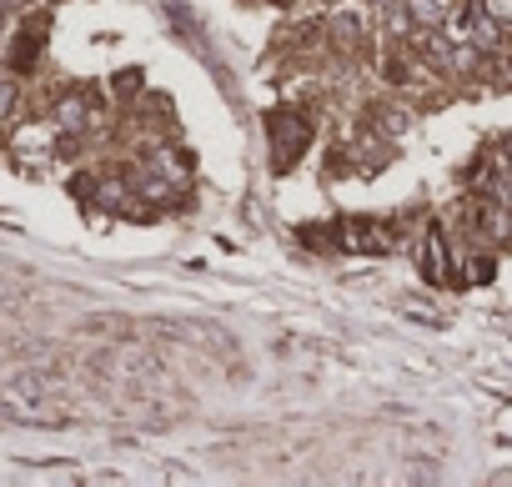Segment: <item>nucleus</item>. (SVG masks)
Instances as JSON below:
<instances>
[{
  "label": "nucleus",
  "mask_w": 512,
  "mask_h": 487,
  "mask_svg": "<svg viewBox=\"0 0 512 487\" xmlns=\"http://www.w3.org/2000/svg\"><path fill=\"white\" fill-rule=\"evenodd\" d=\"M267 136H272V171H282V176H287V171L312 151L317 126H312V116H302V111L282 106V111H267Z\"/></svg>",
  "instance_id": "f257e3e1"
},
{
  "label": "nucleus",
  "mask_w": 512,
  "mask_h": 487,
  "mask_svg": "<svg viewBox=\"0 0 512 487\" xmlns=\"http://www.w3.org/2000/svg\"><path fill=\"white\" fill-rule=\"evenodd\" d=\"M337 231H342V257H352V252L357 257H392L402 247V231L382 216H342Z\"/></svg>",
  "instance_id": "f03ea898"
},
{
  "label": "nucleus",
  "mask_w": 512,
  "mask_h": 487,
  "mask_svg": "<svg viewBox=\"0 0 512 487\" xmlns=\"http://www.w3.org/2000/svg\"><path fill=\"white\" fill-rule=\"evenodd\" d=\"M417 277H422V282H432V287L452 277V252H447V226H437V221H432V226L422 231V241H417Z\"/></svg>",
  "instance_id": "7ed1b4c3"
},
{
  "label": "nucleus",
  "mask_w": 512,
  "mask_h": 487,
  "mask_svg": "<svg viewBox=\"0 0 512 487\" xmlns=\"http://www.w3.org/2000/svg\"><path fill=\"white\" fill-rule=\"evenodd\" d=\"M41 51H46V16H31L16 36H11V51H6V66L16 71V76H26V71H36V61H41Z\"/></svg>",
  "instance_id": "20e7f679"
},
{
  "label": "nucleus",
  "mask_w": 512,
  "mask_h": 487,
  "mask_svg": "<svg viewBox=\"0 0 512 487\" xmlns=\"http://www.w3.org/2000/svg\"><path fill=\"white\" fill-rule=\"evenodd\" d=\"M96 116H101V96H96L91 86H76V91H66V96L56 101L61 131H86V126H96Z\"/></svg>",
  "instance_id": "39448f33"
},
{
  "label": "nucleus",
  "mask_w": 512,
  "mask_h": 487,
  "mask_svg": "<svg viewBox=\"0 0 512 487\" xmlns=\"http://www.w3.org/2000/svg\"><path fill=\"white\" fill-rule=\"evenodd\" d=\"M327 41H332V51L357 56V51L367 46V16H362V11H337V16L327 21Z\"/></svg>",
  "instance_id": "423d86ee"
},
{
  "label": "nucleus",
  "mask_w": 512,
  "mask_h": 487,
  "mask_svg": "<svg viewBox=\"0 0 512 487\" xmlns=\"http://www.w3.org/2000/svg\"><path fill=\"white\" fill-rule=\"evenodd\" d=\"M452 11H457V0H402V21L412 26V31H442L447 21H452Z\"/></svg>",
  "instance_id": "0eeeda50"
},
{
  "label": "nucleus",
  "mask_w": 512,
  "mask_h": 487,
  "mask_svg": "<svg viewBox=\"0 0 512 487\" xmlns=\"http://www.w3.org/2000/svg\"><path fill=\"white\" fill-rule=\"evenodd\" d=\"M492 277H497V252L492 247H467L457 257V282L462 287H487Z\"/></svg>",
  "instance_id": "6e6552de"
},
{
  "label": "nucleus",
  "mask_w": 512,
  "mask_h": 487,
  "mask_svg": "<svg viewBox=\"0 0 512 487\" xmlns=\"http://www.w3.org/2000/svg\"><path fill=\"white\" fill-rule=\"evenodd\" d=\"M297 236H302V247H307V252H317V257H342V231H337V221L302 226Z\"/></svg>",
  "instance_id": "1a4fd4ad"
},
{
  "label": "nucleus",
  "mask_w": 512,
  "mask_h": 487,
  "mask_svg": "<svg viewBox=\"0 0 512 487\" xmlns=\"http://www.w3.org/2000/svg\"><path fill=\"white\" fill-rule=\"evenodd\" d=\"M487 16L497 21L502 36H512V0H487Z\"/></svg>",
  "instance_id": "9d476101"
},
{
  "label": "nucleus",
  "mask_w": 512,
  "mask_h": 487,
  "mask_svg": "<svg viewBox=\"0 0 512 487\" xmlns=\"http://www.w3.org/2000/svg\"><path fill=\"white\" fill-rule=\"evenodd\" d=\"M26 6H41V0H26Z\"/></svg>",
  "instance_id": "9b49d317"
}]
</instances>
